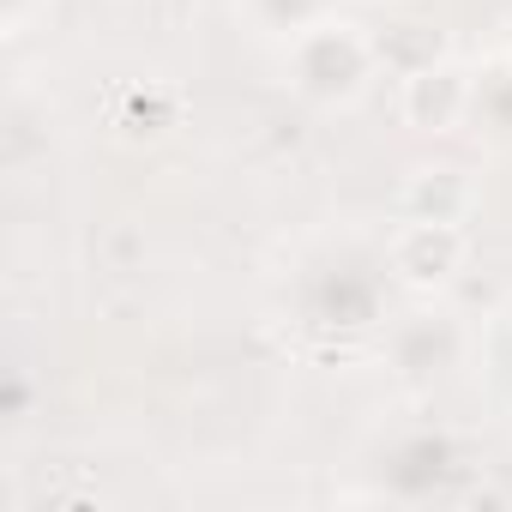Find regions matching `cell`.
I'll use <instances>...</instances> for the list:
<instances>
[{
    "mask_svg": "<svg viewBox=\"0 0 512 512\" xmlns=\"http://www.w3.org/2000/svg\"><path fill=\"white\" fill-rule=\"evenodd\" d=\"M458 260H464L458 223H416V217H410V229L392 241V266H398V278L416 284V290L446 284V278L458 272Z\"/></svg>",
    "mask_w": 512,
    "mask_h": 512,
    "instance_id": "6da1fadb",
    "label": "cell"
},
{
    "mask_svg": "<svg viewBox=\"0 0 512 512\" xmlns=\"http://www.w3.org/2000/svg\"><path fill=\"white\" fill-rule=\"evenodd\" d=\"M464 97H470V85H464L458 67H422V73L404 79V115L416 127H452Z\"/></svg>",
    "mask_w": 512,
    "mask_h": 512,
    "instance_id": "7a4b0ae2",
    "label": "cell"
},
{
    "mask_svg": "<svg viewBox=\"0 0 512 512\" xmlns=\"http://www.w3.org/2000/svg\"><path fill=\"white\" fill-rule=\"evenodd\" d=\"M470 205V187L458 169H416V181L404 187V211L416 223H458Z\"/></svg>",
    "mask_w": 512,
    "mask_h": 512,
    "instance_id": "3957f363",
    "label": "cell"
}]
</instances>
